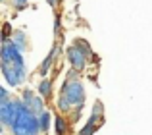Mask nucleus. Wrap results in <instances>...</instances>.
Here are the masks:
<instances>
[{"instance_id": "1", "label": "nucleus", "mask_w": 152, "mask_h": 135, "mask_svg": "<svg viewBox=\"0 0 152 135\" xmlns=\"http://www.w3.org/2000/svg\"><path fill=\"white\" fill-rule=\"evenodd\" d=\"M18 120L12 125V133L14 135H41V124H39V116H35L31 110H27V106L23 104L21 98H18Z\"/></svg>"}, {"instance_id": "2", "label": "nucleus", "mask_w": 152, "mask_h": 135, "mask_svg": "<svg viewBox=\"0 0 152 135\" xmlns=\"http://www.w3.org/2000/svg\"><path fill=\"white\" fill-rule=\"evenodd\" d=\"M60 93L66 95V98L69 101L71 106L83 108V104H85V87H83V83L79 79H67Z\"/></svg>"}, {"instance_id": "3", "label": "nucleus", "mask_w": 152, "mask_h": 135, "mask_svg": "<svg viewBox=\"0 0 152 135\" xmlns=\"http://www.w3.org/2000/svg\"><path fill=\"white\" fill-rule=\"evenodd\" d=\"M2 75H4L8 85L18 87L27 79V68L21 70V68H15L12 62H2Z\"/></svg>"}, {"instance_id": "4", "label": "nucleus", "mask_w": 152, "mask_h": 135, "mask_svg": "<svg viewBox=\"0 0 152 135\" xmlns=\"http://www.w3.org/2000/svg\"><path fill=\"white\" fill-rule=\"evenodd\" d=\"M23 104L27 106V110H31V112L35 114V116H41L42 112H45V101H42L41 95H35L31 89H25L23 91V97H21Z\"/></svg>"}, {"instance_id": "5", "label": "nucleus", "mask_w": 152, "mask_h": 135, "mask_svg": "<svg viewBox=\"0 0 152 135\" xmlns=\"http://www.w3.org/2000/svg\"><path fill=\"white\" fill-rule=\"evenodd\" d=\"M67 60H69V64L75 71H81V70H85V66H87V54L73 45V46L67 48Z\"/></svg>"}, {"instance_id": "6", "label": "nucleus", "mask_w": 152, "mask_h": 135, "mask_svg": "<svg viewBox=\"0 0 152 135\" xmlns=\"http://www.w3.org/2000/svg\"><path fill=\"white\" fill-rule=\"evenodd\" d=\"M100 124H102V114L93 112V114H91V118H89V122L85 124V128L79 131V135H93L98 128H100Z\"/></svg>"}, {"instance_id": "7", "label": "nucleus", "mask_w": 152, "mask_h": 135, "mask_svg": "<svg viewBox=\"0 0 152 135\" xmlns=\"http://www.w3.org/2000/svg\"><path fill=\"white\" fill-rule=\"evenodd\" d=\"M60 52V45H54L52 46V50H50V54L42 60V64L39 66V75H42V77H46L48 75V71H50V68H52V62H54V58H56V54Z\"/></svg>"}, {"instance_id": "8", "label": "nucleus", "mask_w": 152, "mask_h": 135, "mask_svg": "<svg viewBox=\"0 0 152 135\" xmlns=\"http://www.w3.org/2000/svg\"><path fill=\"white\" fill-rule=\"evenodd\" d=\"M54 125H56V135H67V131H69V122L64 116H56Z\"/></svg>"}, {"instance_id": "9", "label": "nucleus", "mask_w": 152, "mask_h": 135, "mask_svg": "<svg viewBox=\"0 0 152 135\" xmlns=\"http://www.w3.org/2000/svg\"><path fill=\"white\" fill-rule=\"evenodd\" d=\"M39 95H41L42 98H48L52 95V79H42L41 83H39Z\"/></svg>"}, {"instance_id": "10", "label": "nucleus", "mask_w": 152, "mask_h": 135, "mask_svg": "<svg viewBox=\"0 0 152 135\" xmlns=\"http://www.w3.org/2000/svg\"><path fill=\"white\" fill-rule=\"evenodd\" d=\"M12 41L15 43V46H18L21 52L27 48V37H25V33H23V31H15L14 37H12Z\"/></svg>"}, {"instance_id": "11", "label": "nucleus", "mask_w": 152, "mask_h": 135, "mask_svg": "<svg viewBox=\"0 0 152 135\" xmlns=\"http://www.w3.org/2000/svg\"><path fill=\"white\" fill-rule=\"evenodd\" d=\"M56 106H58V110H60L62 114L71 112V104H69V101H67V98H66V95H62V93H60L58 101H56Z\"/></svg>"}, {"instance_id": "12", "label": "nucleus", "mask_w": 152, "mask_h": 135, "mask_svg": "<svg viewBox=\"0 0 152 135\" xmlns=\"http://www.w3.org/2000/svg\"><path fill=\"white\" fill-rule=\"evenodd\" d=\"M39 124H41L42 133H48V129H50V110H45V112L39 116Z\"/></svg>"}, {"instance_id": "13", "label": "nucleus", "mask_w": 152, "mask_h": 135, "mask_svg": "<svg viewBox=\"0 0 152 135\" xmlns=\"http://www.w3.org/2000/svg\"><path fill=\"white\" fill-rule=\"evenodd\" d=\"M73 45L77 46V48H81L83 52L87 54V56H91V54H93V48H91L89 41H85V39H75V41H73Z\"/></svg>"}, {"instance_id": "14", "label": "nucleus", "mask_w": 152, "mask_h": 135, "mask_svg": "<svg viewBox=\"0 0 152 135\" xmlns=\"http://www.w3.org/2000/svg\"><path fill=\"white\" fill-rule=\"evenodd\" d=\"M14 33H15V31L12 29V25L8 21H4V25H2V41H8Z\"/></svg>"}, {"instance_id": "15", "label": "nucleus", "mask_w": 152, "mask_h": 135, "mask_svg": "<svg viewBox=\"0 0 152 135\" xmlns=\"http://www.w3.org/2000/svg\"><path fill=\"white\" fill-rule=\"evenodd\" d=\"M27 2H29V0H14V6L18 8V10H23V8L27 6Z\"/></svg>"}, {"instance_id": "16", "label": "nucleus", "mask_w": 152, "mask_h": 135, "mask_svg": "<svg viewBox=\"0 0 152 135\" xmlns=\"http://www.w3.org/2000/svg\"><path fill=\"white\" fill-rule=\"evenodd\" d=\"M58 29H60V15H56V19H54V35L56 37H58Z\"/></svg>"}, {"instance_id": "17", "label": "nucleus", "mask_w": 152, "mask_h": 135, "mask_svg": "<svg viewBox=\"0 0 152 135\" xmlns=\"http://www.w3.org/2000/svg\"><path fill=\"white\" fill-rule=\"evenodd\" d=\"M6 98H10L8 97V91L4 89V87H0V101H6Z\"/></svg>"}, {"instance_id": "18", "label": "nucleus", "mask_w": 152, "mask_h": 135, "mask_svg": "<svg viewBox=\"0 0 152 135\" xmlns=\"http://www.w3.org/2000/svg\"><path fill=\"white\" fill-rule=\"evenodd\" d=\"M46 2H48V4H50V6H52V8H54V6H56V4H58V2H60V0H46Z\"/></svg>"}]
</instances>
